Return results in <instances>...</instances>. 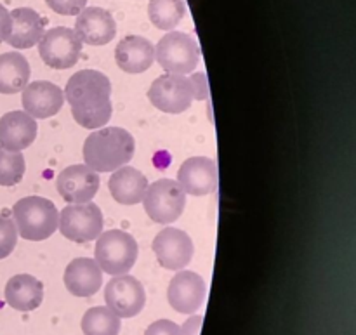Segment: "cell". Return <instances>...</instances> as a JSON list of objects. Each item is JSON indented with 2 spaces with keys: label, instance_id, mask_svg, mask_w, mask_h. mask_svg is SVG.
Here are the masks:
<instances>
[{
  "label": "cell",
  "instance_id": "e0dca14e",
  "mask_svg": "<svg viewBox=\"0 0 356 335\" xmlns=\"http://www.w3.org/2000/svg\"><path fill=\"white\" fill-rule=\"evenodd\" d=\"M37 138V122L26 111H9L0 118V146L23 152Z\"/></svg>",
  "mask_w": 356,
  "mask_h": 335
},
{
  "label": "cell",
  "instance_id": "8992f818",
  "mask_svg": "<svg viewBox=\"0 0 356 335\" xmlns=\"http://www.w3.org/2000/svg\"><path fill=\"white\" fill-rule=\"evenodd\" d=\"M143 204L152 221L170 224L183 214L186 207V193L177 181L159 179L148 186Z\"/></svg>",
  "mask_w": 356,
  "mask_h": 335
},
{
  "label": "cell",
  "instance_id": "ba28073f",
  "mask_svg": "<svg viewBox=\"0 0 356 335\" xmlns=\"http://www.w3.org/2000/svg\"><path fill=\"white\" fill-rule=\"evenodd\" d=\"M82 52V40L75 30L66 26H56L47 30L38 44V54L42 61L56 70H66L76 65Z\"/></svg>",
  "mask_w": 356,
  "mask_h": 335
},
{
  "label": "cell",
  "instance_id": "f1b7e54d",
  "mask_svg": "<svg viewBox=\"0 0 356 335\" xmlns=\"http://www.w3.org/2000/svg\"><path fill=\"white\" fill-rule=\"evenodd\" d=\"M188 80H190L191 87H193L195 99L197 101L209 99V82L205 73H191V76Z\"/></svg>",
  "mask_w": 356,
  "mask_h": 335
},
{
  "label": "cell",
  "instance_id": "d4e9b609",
  "mask_svg": "<svg viewBox=\"0 0 356 335\" xmlns=\"http://www.w3.org/2000/svg\"><path fill=\"white\" fill-rule=\"evenodd\" d=\"M120 327V316L115 315L108 306L90 308L82 318L83 335H118Z\"/></svg>",
  "mask_w": 356,
  "mask_h": 335
},
{
  "label": "cell",
  "instance_id": "d6986e66",
  "mask_svg": "<svg viewBox=\"0 0 356 335\" xmlns=\"http://www.w3.org/2000/svg\"><path fill=\"white\" fill-rule=\"evenodd\" d=\"M115 61L125 73H143L155 63V47L149 40L139 35L122 38L115 49Z\"/></svg>",
  "mask_w": 356,
  "mask_h": 335
},
{
  "label": "cell",
  "instance_id": "4dcf8cb0",
  "mask_svg": "<svg viewBox=\"0 0 356 335\" xmlns=\"http://www.w3.org/2000/svg\"><path fill=\"white\" fill-rule=\"evenodd\" d=\"M10 28H13V19H10V13L6 7L0 3V44L6 42L10 35Z\"/></svg>",
  "mask_w": 356,
  "mask_h": 335
},
{
  "label": "cell",
  "instance_id": "2e32d148",
  "mask_svg": "<svg viewBox=\"0 0 356 335\" xmlns=\"http://www.w3.org/2000/svg\"><path fill=\"white\" fill-rule=\"evenodd\" d=\"M75 33L82 44L106 45L117 35V23L103 7H86L76 16Z\"/></svg>",
  "mask_w": 356,
  "mask_h": 335
},
{
  "label": "cell",
  "instance_id": "83f0119b",
  "mask_svg": "<svg viewBox=\"0 0 356 335\" xmlns=\"http://www.w3.org/2000/svg\"><path fill=\"white\" fill-rule=\"evenodd\" d=\"M54 13L63 16H79L87 6V0H45Z\"/></svg>",
  "mask_w": 356,
  "mask_h": 335
},
{
  "label": "cell",
  "instance_id": "ffe728a7",
  "mask_svg": "<svg viewBox=\"0 0 356 335\" xmlns=\"http://www.w3.org/2000/svg\"><path fill=\"white\" fill-rule=\"evenodd\" d=\"M13 28L7 38V44L16 49H31L33 45L40 44L45 33V19H42L37 10L30 7H17L10 10Z\"/></svg>",
  "mask_w": 356,
  "mask_h": 335
},
{
  "label": "cell",
  "instance_id": "8fae6325",
  "mask_svg": "<svg viewBox=\"0 0 356 335\" xmlns=\"http://www.w3.org/2000/svg\"><path fill=\"white\" fill-rule=\"evenodd\" d=\"M153 252L160 266L179 271L193 259L195 245L188 233L177 228H163L153 240Z\"/></svg>",
  "mask_w": 356,
  "mask_h": 335
},
{
  "label": "cell",
  "instance_id": "ac0fdd59",
  "mask_svg": "<svg viewBox=\"0 0 356 335\" xmlns=\"http://www.w3.org/2000/svg\"><path fill=\"white\" fill-rule=\"evenodd\" d=\"M65 287L75 297H90L103 284V271L89 257L73 259L65 270Z\"/></svg>",
  "mask_w": 356,
  "mask_h": 335
},
{
  "label": "cell",
  "instance_id": "5b68a950",
  "mask_svg": "<svg viewBox=\"0 0 356 335\" xmlns=\"http://www.w3.org/2000/svg\"><path fill=\"white\" fill-rule=\"evenodd\" d=\"M155 59L165 72L174 75H188L198 66L200 49L188 33L169 31L156 44Z\"/></svg>",
  "mask_w": 356,
  "mask_h": 335
},
{
  "label": "cell",
  "instance_id": "277c9868",
  "mask_svg": "<svg viewBox=\"0 0 356 335\" xmlns=\"http://www.w3.org/2000/svg\"><path fill=\"white\" fill-rule=\"evenodd\" d=\"M138 254L139 249L136 238L122 229H110L97 236L94 261L101 268V271L111 277H120V275H127L134 268Z\"/></svg>",
  "mask_w": 356,
  "mask_h": 335
},
{
  "label": "cell",
  "instance_id": "7a4b0ae2",
  "mask_svg": "<svg viewBox=\"0 0 356 335\" xmlns=\"http://www.w3.org/2000/svg\"><path fill=\"white\" fill-rule=\"evenodd\" d=\"M136 142L131 132L122 127L94 131L83 142V160L94 172H115L134 156Z\"/></svg>",
  "mask_w": 356,
  "mask_h": 335
},
{
  "label": "cell",
  "instance_id": "5bb4252c",
  "mask_svg": "<svg viewBox=\"0 0 356 335\" xmlns=\"http://www.w3.org/2000/svg\"><path fill=\"white\" fill-rule=\"evenodd\" d=\"M177 183L184 193L191 197H205L216 191L219 183L218 165L209 156H191L181 165L177 172Z\"/></svg>",
  "mask_w": 356,
  "mask_h": 335
},
{
  "label": "cell",
  "instance_id": "4316f807",
  "mask_svg": "<svg viewBox=\"0 0 356 335\" xmlns=\"http://www.w3.org/2000/svg\"><path fill=\"white\" fill-rule=\"evenodd\" d=\"M17 243V229L10 218L0 214V259L10 256Z\"/></svg>",
  "mask_w": 356,
  "mask_h": 335
},
{
  "label": "cell",
  "instance_id": "52a82bcc",
  "mask_svg": "<svg viewBox=\"0 0 356 335\" xmlns=\"http://www.w3.org/2000/svg\"><path fill=\"white\" fill-rule=\"evenodd\" d=\"M59 229L63 236L76 243L97 240L103 231V214L92 202L89 204H70L59 214Z\"/></svg>",
  "mask_w": 356,
  "mask_h": 335
},
{
  "label": "cell",
  "instance_id": "484cf974",
  "mask_svg": "<svg viewBox=\"0 0 356 335\" xmlns=\"http://www.w3.org/2000/svg\"><path fill=\"white\" fill-rule=\"evenodd\" d=\"M26 170L21 152H10L0 146V186H14L19 183Z\"/></svg>",
  "mask_w": 356,
  "mask_h": 335
},
{
  "label": "cell",
  "instance_id": "30bf717a",
  "mask_svg": "<svg viewBox=\"0 0 356 335\" xmlns=\"http://www.w3.org/2000/svg\"><path fill=\"white\" fill-rule=\"evenodd\" d=\"M104 301L117 316L132 318L145 308V287L141 285V281L129 275L113 277L104 288Z\"/></svg>",
  "mask_w": 356,
  "mask_h": 335
},
{
  "label": "cell",
  "instance_id": "f546056e",
  "mask_svg": "<svg viewBox=\"0 0 356 335\" xmlns=\"http://www.w3.org/2000/svg\"><path fill=\"white\" fill-rule=\"evenodd\" d=\"M145 335H181V327L170 320H159L146 329Z\"/></svg>",
  "mask_w": 356,
  "mask_h": 335
},
{
  "label": "cell",
  "instance_id": "3957f363",
  "mask_svg": "<svg viewBox=\"0 0 356 335\" xmlns=\"http://www.w3.org/2000/svg\"><path fill=\"white\" fill-rule=\"evenodd\" d=\"M14 224L21 238L44 242L59 226V212L51 200L42 197H24L13 207Z\"/></svg>",
  "mask_w": 356,
  "mask_h": 335
},
{
  "label": "cell",
  "instance_id": "7402d4cb",
  "mask_svg": "<svg viewBox=\"0 0 356 335\" xmlns=\"http://www.w3.org/2000/svg\"><path fill=\"white\" fill-rule=\"evenodd\" d=\"M110 193L115 202L122 205H136L143 202L146 190H148V179L145 174L139 172L134 167H120L110 177Z\"/></svg>",
  "mask_w": 356,
  "mask_h": 335
},
{
  "label": "cell",
  "instance_id": "9c48e42d",
  "mask_svg": "<svg viewBox=\"0 0 356 335\" xmlns=\"http://www.w3.org/2000/svg\"><path fill=\"white\" fill-rule=\"evenodd\" d=\"M148 99L156 110L177 115L186 111L195 99L191 82L184 75L165 73L149 85Z\"/></svg>",
  "mask_w": 356,
  "mask_h": 335
},
{
  "label": "cell",
  "instance_id": "7c38bea8",
  "mask_svg": "<svg viewBox=\"0 0 356 335\" xmlns=\"http://www.w3.org/2000/svg\"><path fill=\"white\" fill-rule=\"evenodd\" d=\"M99 176L87 165H70L56 179V188L68 204H89L99 190Z\"/></svg>",
  "mask_w": 356,
  "mask_h": 335
},
{
  "label": "cell",
  "instance_id": "4fadbf2b",
  "mask_svg": "<svg viewBox=\"0 0 356 335\" xmlns=\"http://www.w3.org/2000/svg\"><path fill=\"white\" fill-rule=\"evenodd\" d=\"M205 294H207V287L200 275L193 271H179L170 280L167 299H169L170 308L176 309L177 313L191 315L202 308Z\"/></svg>",
  "mask_w": 356,
  "mask_h": 335
},
{
  "label": "cell",
  "instance_id": "44dd1931",
  "mask_svg": "<svg viewBox=\"0 0 356 335\" xmlns=\"http://www.w3.org/2000/svg\"><path fill=\"white\" fill-rule=\"evenodd\" d=\"M6 301L16 311H35L44 301V285L31 275H16L6 285Z\"/></svg>",
  "mask_w": 356,
  "mask_h": 335
},
{
  "label": "cell",
  "instance_id": "6da1fadb",
  "mask_svg": "<svg viewBox=\"0 0 356 335\" xmlns=\"http://www.w3.org/2000/svg\"><path fill=\"white\" fill-rule=\"evenodd\" d=\"M111 83L106 75L96 70H82L70 76L65 99L72 106V115L83 129L97 131L111 118Z\"/></svg>",
  "mask_w": 356,
  "mask_h": 335
},
{
  "label": "cell",
  "instance_id": "603a6c76",
  "mask_svg": "<svg viewBox=\"0 0 356 335\" xmlns=\"http://www.w3.org/2000/svg\"><path fill=\"white\" fill-rule=\"evenodd\" d=\"M30 63L19 52L0 54V94L23 92L30 83Z\"/></svg>",
  "mask_w": 356,
  "mask_h": 335
},
{
  "label": "cell",
  "instance_id": "cb8c5ba5",
  "mask_svg": "<svg viewBox=\"0 0 356 335\" xmlns=\"http://www.w3.org/2000/svg\"><path fill=\"white\" fill-rule=\"evenodd\" d=\"M186 14L184 0H149L148 16L149 21L159 30L172 31L183 21Z\"/></svg>",
  "mask_w": 356,
  "mask_h": 335
},
{
  "label": "cell",
  "instance_id": "9a60e30c",
  "mask_svg": "<svg viewBox=\"0 0 356 335\" xmlns=\"http://www.w3.org/2000/svg\"><path fill=\"white\" fill-rule=\"evenodd\" d=\"M21 103L30 117L35 120H44L59 113L65 104V90L47 80H37L24 87Z\"/></svg>",
  "mask_w": 356,
  "mask_h": 335
},
{
  "label": "cell",
  "instance_id": "1f68e13d",
  "mask_svg": "<svg viewBox=\"0 0 356 335\" xmlns=\"http://www.w3.org/2000/svg\"><path fill=\"white\" fill-rule=\"evenodd\" d=\"M202 323H204V318H202V316H191V318L186 320L184 325L181 327V335H200Z\"/></svg>",
  "mask_w": 356,
  "mask_h": 335
}]
</instances>
